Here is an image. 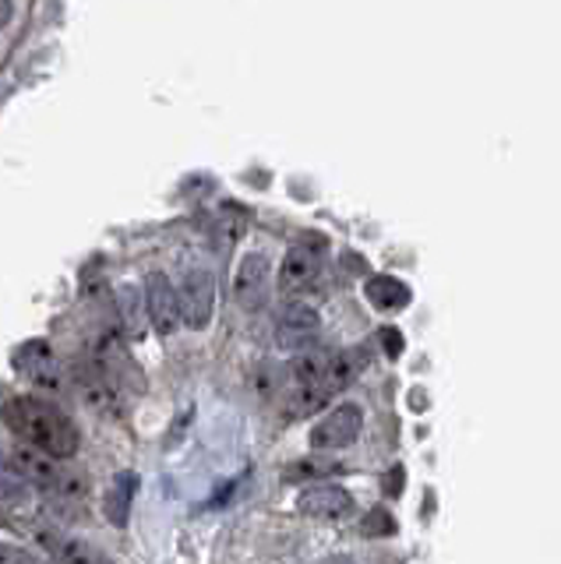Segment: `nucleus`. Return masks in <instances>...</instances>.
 <instances>
[{
	"label": "nucleus",
	"instance_id": "f257e3e1",
	"mask_svg": "<svg viewBox=\"0 0 561 564\" xmlns=\"http://www.w3.org/2000/svg\"><path fill=\"white\" fill-rule=\"evenodd\" d=\"M4 423L29 448H40L54 458H75L82 448V434L75 427V420L43 399H32V395L11 399L4 405Z\"/></svg>",
	"mask_w": 561,
	"mask_h": 564
},
{
	"label": "nucleus",
	"instance_id": "f03ea898",
	"mask_svg": "<svg viewBox=\"0 0 561 564\" xmlns=\"http://www.w3.org/2000/svg\"><path fill=\"white\" fill-rule=\"evenodd\" d=\"M364 431V410L357 402H339L311 427V445L319 452L349 448Z\"/></svg>",
	"mask_w": 561,
	"mask_h": 564
},
{
	"label": "nucleus",
	"instance_id": "7ed1b4c3",
	"mask_svg": "<svg viewBox=\"0 0 561 564\" xmlns=\"http://www.w3.org/2000/svg\"><path fill=\"white\" fill-rule=\"evenodd\" d=\"M181 296V322L187 328H205L216 311V275L208 269H191L177 286Z\"/></svg>",
	"mask_w": 561,
	"mask_h": 564
},
{
	"label": "nucleus",
	"instance_id": "20e7f679",
	"mask_svg": "<svg viewBox=\"0 0 561 564\" xmlns=\"http://www.w3.org/2000/svg\"><path fill=\"white\" fill-rule=\"evenodd\" d=\"M269 293H272V264L266 254H244L237 264V275H234V300L244 311H261L269 304Z\"/></svg>",
	"mask_w": 561,
	"mask_h": 564
},
{
	"label": "nucleus",
	"instance_id": "39448f33",
	"mask_svg": "<svg viewBox=\"0 0 561 564\" xmlns=\"http://www.w3.org/2000/svg\"><path fill=\"white\" fill-rule=\"evenodd\" d=\"M75 388L78 399L89 405L99 416H120L125 413V402H120V384L103 370L99 364H85L75 370Z\"/></svg>",
	"mask_w": 561,
	"mask_h": 564
},
{
	"label": "nucleus",
	"instance_id": "423d86ee",
	"mask_svg": "<svg viewBox=\"0 0 561 564\" xmlns=\"http://www.w3.org/2000/svg\"><path fill=\"white\" fill-rule=\"evenodd\" d=\"M301 511H304L308 519H314V522L336 525V522L354 519L357 501H354V494H349L346 487L319 484V487H308L301 494Z\"/></svg>",
	"mask_w": 561,
	"mask_h": 564
},
{
	"label": "nucleus",
	"instance_id": "0eeeda50",
	"mask_svg": "<svg viewBox=\"0 0 561 564\" xmlns=\"http://www.w3.org/2000/svg\"><path fill=\"white\" fill-rule=\"evenodd\" d=\"M322 272V243H293L283 264H279V293L296 296L304 293Z\"/></svg>",
	"mask_w": 561,
	"mask_h": 564
},
{
	"label": "nucleus",
	"instance_id": "6e6552de",
	"mask_svg": "<svg viewBox=\"0 0 561 564\" xmlns=\"http://www.w3.org/2000/svg\"><path fill=\"white\" fill-rule=\"evenodd\" d=\"M145 311L160 335H173L181 325V296L163 272H149L145 279Z\"/></svg>",
	"mask_w": 561,
	"mask_h": 564
},
{
	"label": "nucleus",
	"instance_id": "1a4fd4ad",
	"mask_svg": "<svg viewBox=\"0 0 561 564\" xmlns=\"http://www.w3.org/2000/svg\"><path fill=\"white\" fill-rule=\"evenodd\" d=\"M319 335V311L301 304V300H290V304L279 311L276 322V339L283 349H308Z\"/></svg>",
	"mask_w": 561,
	"mask_h": 564
},
{
	"label": "nucleus",
	"instance_id": "9d476101",
	"mask_svg": "<svg viewBox=\"0 0 561 564\" xmlns=\"http://www.w3.org/2000/svg\"><path fill=\"white\" fill-rule=\"evenodd\" d=\"M40 540L46 543V551L54 554L57 564H110V557L96 551L93 543H85L78 536H64L57 529H40Z\"/></svg>",
	"mask_w": 561,
	"mask_h": 564
},
{
	"label": "nucleus",
	"instance_id": "9b49d317",
	"mask_svg": "<svg viewBox=\"0 0 561 564\" xmlns=\"http://www.w3.org/2000/svg\"><path fill=\"white\" fill-rule=\"evenodd\" d=\"M332 364H336V352H332V349L308 346V349L296 352V360H293V378L301 381V384H328Z\"/></svg>",
	"mask_w": 561,
	"mask_h": 564
},
{
	"label": "nucleus",
	"instance_id": "f8f14e48",
	"mask_svg": "<svg viewBox=\"0 0 561 564\" xmlns=\"http://www.w3.org/2000/svg\"><path fill=\"white\" fill-rule=\"evenodd\" d=\"M19 364H22L25 375L36 381V384H43V388H57L61 384V378H57V360H54V352H50L46 343H29L19 352Z\"/></svg>",
	"mask_w": 561,
	"mask_h": 564
},
{
	"label": "nucleus",
	"instance_id": "ddd939ff",
	"mask_svg": "<svg viewBox=\"0 0 561 564\" xmlns=\"http://www.w3.org/2000/svg\"><path fill=\"white\" fill-rule=\"evenodd\" d=\"M332 395H336V392H332L328 384H301V381H296L287 392V416L301 420V416L319 413Z\"/></svg>",
	"mask_w": 561,
	"mask_h": 564
},
{
	"label": "nucleus",
	"instance_id": "4468645a",
	"mask_svg": "<svg viewBox=\"0 0 561 564\" xmlns=\"http://www.w3.org/2000/svg\"><path fill=\"white\" fill-rule=\"evenodd\" d=\"M367 300H371L375 307L381 311H399V307H407L410 304V290L402 286L399 279L392 275H375V279H367Z\"/></svg>",
	"mask_w": 561,
	"mask_h": 564
},
{
	"label": "nucleus",
	"instance_id": "2eb2a0df",
	"mask_svg": "<svg viewBox=\"0 0 561 564\" xmlns=\"http://www.w3.org/2000/svg\"><path fill=\"white\" fill-rule=\"evenodd\" d=\"M131 494H134V476L131 473H120L117 480L107 490V519L114 525H128L131 516Z\"/></svg>",
	"mask_w": 561,
	"mask_h": 564
},
{
	"label": "nucleus",
	"instance_id": "dca6fc26",
	"mask_svg": "<svg viewBox=\"0 0 561 564\" xmlns=\"http://www.w3.org/2000/svg\"><path fill=\"white\" fill-rule=\"evenodd\" d=\"M339 469V463L336 458H308V463H296V466H290V473H287V480H311V476H328V473H336Z\"/></svg>",
	"mask_w": 561,
	"mask_h": 564
},
{
	"label": "nucleus",
	"instance_id": "f3484780",
	"mask_svg": "<svg viewBox=\"0 0 561 564\" xmlns=\"http://www.w3.org/2000/svg\"><path fill=\"white\" fill-rule=\"evenodd\" d=\"M0 564H46V561L19 543H0Z\"/></svg>",
	"mask_w": 561,
	"mask_h": 564
},
{
	"label": "nucleus",
	"instance_id": "a211bd4d",
	"mask_svg": "<svg viewBox=\"0 0 561 564\" xmlns=\"http://www.w3.org/2000/svg\"><path fill=\"white\" fill-rule=\"evenodd\" d=\"M120 311H125V325L138 332V293L134 286H120Z\"/></svg>",
	"mask_w": 561,
	"mask_h": 564
},
{
	"label": "nucleus",
	"instance_id": "6ab92c4d",
	"mask_svg": "<svg viewBox=\"0 0 561 564\" xmlns=\"http://www.w3.org/2000/svg\"><path fill=\"white\" fill-rule=\"evenodd\" d=\"M381 339H385V349H389V357H399V349H402V339L392 332V328H385L381 332Z\"/></svg>",
	"mask_w": 561,
	"mask_h": 564
},
{
	"label": "nucleus",
	"instance_id": "aec40b11",
	"mask_svg": "<svg viewBox=\"0 0 561 564\" xmlns=\"http://www.w3.org/2000/svg\"><path fill=\"white\" fill-rule=\"evenodd\" d=\"M11 14H14V0H0V29H8Z\"/></svg>",
	"mask_w": 561,
	"mask_h": 564
},
{
	"label": "nucleus",
	"instance_id": "412c9836",
	"mask_svg": "<svg viewBox=\"0 0 561 564\" xmlns=\"http://www.w3.org/2000/svg\"><path fill=\"white\" fill-rule=\"evenodd\" d=\"M328 564H354V561H349V557H336V561H328Z\"/></svg>",
	"mask_w": 561,
	"mask_h": 564
}]
</instances>
